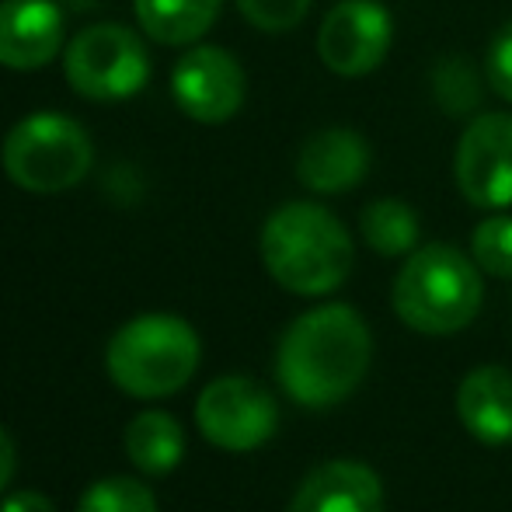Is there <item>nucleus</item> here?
<instances>
[{
	"instance_id": "nucleus-1",
	"label": "nucleus",
	"mask_w": 512,
	"mask_h": 512,
	"mask_svg": "<svg viewBox=\"0 0 512 512\" xmlns=\"http://www.w3.org/2000/svg\"><path fill=\"white\" fill-rule=\"evenodd\" d=\"M373 359V338L359 310L324 304L300 314L279 338L276 377L304 408H331L345 401Z\"/></svg>"
},
{
	"instance_id": "nucleus-2",
	"label": "nucleus",
	"mask_w": 512,
	"mask_h": 512,
	"mask_svg": "<svg viewBox=\"0 0 512 512\" xmlns=\"http://www.w3.org/2000/svg\"><path fill=\"white\" fill-rule=\"evenodd\" d=\"M262 262L283 290L297 297H324L349 279L356 248L331 209L286 203L262 227Z\"/></svg>"
},
{
	"instance_id": "nucleus-3",
	"label": "nucleus",
	"mask_w": 512,
	"mask_h": 512,
	"mask_svg": "<svg viewBox=\"0 0 512 512\" xmlns=\"http://www.w3.org/2000/svg\"><path fill=\"white\" fill-rule=\"evenodd\" d=\"M203 345L185 317L140 314L112 335L105 349L108 377L129 398L154 401L182 391L199 370Z\"/></svg>"
},
{
	"instance_id": "nucleus-4",
	"label": "nucleus",
	"mask_w": 512,
	"mask_h": 512,
	"mask_svg": "<svg viewBox=\"0 0 512 512\" xmlns=\"http://www.w3.org/2000/svg\"><path fill=\"white\" fill-rule=\"evenodd\" d=\"M485 286L478 262L450 244H425L394 279V310L411 331L453 335L478 317Z\"/></svg>"
},
{
	"instance_id": "nucleus-5",
	"label": "nucleus",
	"mask_w": 512,
	"mask_h": 512,
	"mask_svg": "<svg viewBox=\"0 0 512 512\" xmlns=\"http://www.w3.org/2000/svg\"><path fill=\"white\" fill-rule=\"evenodd\" d=\"M4 175L32 196H56L84 182L95 164L88 129L63 112H32L0 147Z\"/></svg>"
},
{
	"instance_id": "nucleus-6",
	"label": "nucleus",
	"mask_w": 512,
	"mask_h": 512,
	"mask_svg": "<svg viewBox=\"0 0 512 512\" xmlns=\"http://www.w3.org/2000/svg\"><path fill=\"white\" fill-rule=\"evenodd\" d=\"M67 84L88 102H122L147 88L150 53L133 28L102 21L77 32L63 49Z\"/></svg>"
},
{
	"instance_id": "nucleus-7",
	"label": "nucleus",
	"mask_w": 512,
	"mask_h": 512,
	"mask_svg": "<svg viewBox=\"0 0 512 512\" xmlns=\"http://www.w3.org/2000/svg\"><path fill=\"white\" fill-rule=\"evenodd\" d=\"M196 425L206 436V443L230 453H248L276 436L279 405L255 380L220 377L199 394Z\"/></svg>"
},
{
	"instance_id": "nucleus-8",
	"label": "nucleus",
	"mask_w": 512,
	"mask_h": 512,
	"mask_svg": "<svg viewBox=\"0 0 512 512\" xmlns=\"http://www.w3.org/2000/svg\"><path fill=\"white\" fill-rule=\"evenodd\" d=\"M394 21L377 0H342L317 32V56L338 77H366L387 60Z\"/></svg>"
},
{
	"instance_id": "nucleus-9",
	"label": "nucleus",
	"mask_w": 512,
	"mask_h": 512,
	"mask_svg": "<svg viewBox=\"0 0 512 512\" xmlns=\"http://www.w3.org/2000/svg\"><path fill=\"white\" fill-rule=\"evenodd\" d=\"M453 175L471 206H512V115L485 112L471 119L457 143Z\"/></svg>"
},
{
	"instance_id": "nucleus-10",
	"label": "nucleus",
	"mask_w": 512,
	"mask_h": 512,
	"mask_svg": "<svg viewBox=\"0 0 512 512\" xmlns=\"http://www.w3.org/2000/svg\"><path fill=\"white\" fill-rule=\"evenodd\" d=\"M171 95L192 122L220 126L241 112L248 77L234 53L220 46H196L171 70Z\"/></svg>"
},
{
	"instance_id": "nucleus-11",
	"label": "nucleus",
	"mask_w": 512,
	"mask_h": 512,
	"mask_svg": "<svg viewBox=\"0 0 512 512\" xmlns=\"http://www.w3.org/2000/svg\"><path fill=\"white\" fill-rule=\"evenodd\" d=\"M63 49V11L56 0H0V67L42 70Z\"/></svg>"
},
{
	"instance_id": "nucleus-12",
	"label": "nucleus",
	"mask_w": 512,
	"mask_h": 512,
	"mask_svg": "<svg viewBox=\"0 0 512 512\" xmlns=\"http://www.w3.org/2000/svg\"><path fill=\"white\" fill-rule=\"evenodd\" d=\"M370 143L359 136L356 129H321V133L307 136L297 157V178L300 185L321 196H335V192H349L370 171Z\"/></svg>"
},
{
	"instance_id": "nucleus-13",
	"label": "nucleus",
	"mask_w": 512,
	"mask_h": 512,
	"mask_svg": "<svg viewBox=\"0 0 512 512\" xmlns=\"http://www.w3.org/2000/svg\"><path fill=\"white\" fill-rule=\"evenodd\" d=\"M286 512H384V488L359 460H331L300 481Z\"/></svg>"
},
{
	"instance_id": "nucleus-14",
	"label": "nucleus",
	"mask_w": 512,
	"mask_h": 512,
	"mask_svg": "<svg viewBox=\"0 0 512 512\" xmlns=\"http://www.w3.org/2000/svg\"><path fill=\"white\" fill-rule=\"evenodd\" d=\"M460 422L478 443H512V373L502 366H478L457 391Z\"/></svg>"
},
{
	"instance_id": "nucleus-15",
	"label": "nucleus",
	"mask_w": 512,
	"mask_h": 512,
	"mask_svg": "<svg viewBox=\"0 0 512 512\" xmlns=\"http://www.w3.org/2000/svg\"><path fill=\"white\" fill-rule=\"evenodd\" d=\"M136 21L161 46H192L220 18L223 0H136Z\"/></svg>"
},
{
	"instance_id": "nucleus-16",
	"label": "nucleus",
	"mask_w": 512,
	"mask_h": 512,
	"mask_svg": "<svg viewBox=\"0 0 512 512\" xmlns=\"http://www.w3.org/2000/svg\"><path fill=\"white\" fill-rule=\"evenodd\" d=\"M126 457L143 474H171L185 457V432L168 411H140L126 425Z\"/></svg>"
},
{
	"instance_id": "nucleus-17",
	"label": "nucleus",
	"mask_w": 512,
	"mask_h": 512,
	"mask_svg": "<svg viewBox=\"0 0 512 512\" xmlns=\"http://www.w3.org/2000/svg\"><path fill=\"white\" fill-rule=\"evenodd\" d=\"M359 230H363V241L384 258L408 255L418 244V216L401 199H377V203H370L363 209V216H359Z\"/></svg>"
},
{
	"instance_id": "nucleus-18",
	"label": "nucleus",
	"mask_w": 512,
	"mask_h": 512,
	"mask_svg": "<svg viewBox=\"0 0 512 512\" xmlns=\"http://www.w3.org/2000/svg\"><path fill=\"white\" fill-rule=\"evenodd\" d=\"M77 512H157V499L136 478H102L81 495Z\"/></svg>"
},
{
	"instance_id": "nucleus-19",
	"label": "nucleus",
	"mask_w": 512,
	"mask_h": 512,
	"mask_svg": "<svg viewBox=\"0 0 512 512\" xmlns=\"http://www.w3.org/2000/svg\"><path fill=\"white\" fill-rule=\"evenodd\" d=\"M471 255L488 276L512 279V216H488L474 227Z\"/></svg>"
},
{
	"instance_id": "nucleus-20",
	"label": "nucleus",
	"mask_w": 512,
	"mask_h": 512,
	"mask_svg": "<svg viewBox=\"0 0 512 512\" xmlns=\"http://www.w3.org/2000/svg\"><path fill=\"white\" fill-rule=\"evenodd\" d=\"M237 11L255 25L258 32H290L307 18L310 0H234Z\"/></svg>"
},
{
	"instance_id": "nucleus-21",
	"label": "nucleus",
	"mask_w": 512,
	"mask_h": 512,
	"mask_svg": "<svg viewBox=\"0 0 512 512\" xmlns=\"http://www.w3.org/2000/svg\"><path fill=\"white\" fill-rule=\"evenodd\" d=\"M485 77L492 84V91L499 98H506L512 105V21L495 32L492 46H488L485 56Z\"/></svg>"
},
{
	"instance_id": "nucleus-22",
	"label": "nucleus",
	"mask_w": 512,
	"mask_h": 512,
	"mask_svg": "<svg viewBox=\"0 0 512 512\" xmlns=\"http://www.w3.org/2000/svg\"><path fill=\"white\" fill-rule=\"evenodd\" d=\"M0 512H56V506L35 488H21V492H11L0 502Z\"/></svg>"
},
{
	"instance_id": "nucleus-23",
	"label": "nucleus",
	"mask_w": 512,
	"mask_h": 512,
	"mask_svg": "<svg viewBox=\"0 0 512 512\" xmlns=\"http://www.w3.org/2000/svg\"><path fill=\"white\" fill-rule=\"evenodd\" d=\"M14 467H18V450H14V439L11 432L0 425V492L11 485L14 478Z\"/></svg>"
}]
</instances>
